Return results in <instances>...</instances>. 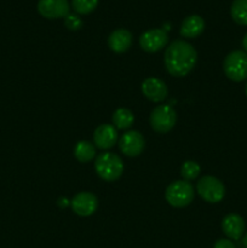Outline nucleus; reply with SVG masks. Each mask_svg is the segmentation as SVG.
I'll use <instances>...</instances> for the list:
<instances>
[{"instance_id": "1", "label": "nucleus", "mask_w": 247, "mask_h": 248, "mask_svg": "<svg viewBox=\"0 0 247 248\" xmlns=\"http://www.w3.org/2000/svg\"><path fill=\"white\" fill-rule=\"evenodd\" d=\"M198 62L196 50L184 40H174L165 51V65L173 77H185Z\"/></svg>"}, {"instance_id": "2", "label": "nucleus", "mask_w": 247, "mask_h": 248, "mask_svg": "<svg viewBox=\"0 0 247 248\" xmlns=\"http://www.w3.org/2000/svg\"><path fill=\"white\" fill-rule=\"evenodd\" d=\"M94 170L103 181L114 182L123 174L124 162L121 157L114 153H102L96 157Z\"/></svg>"}, {"instance_id": "3", "label": "nucleus", "mask_w": 247, "mask_h": 248, "mask_svg": "<svg viewBox=\"0 0 247 248\" xmlns=\"http://www.w3.org/2000/svg\"><path fill=\"white\" fill-rule=\"evenodd\" d=\"M194 196H195V193H194L193 186L184 179L172 182L165 191V198L169 205L176 208L190 205L191 201L194 200Z\"/></svg>"}, {"instance_id": "4", "label": "nucleus", "mask_w": 247, "mask_h": 248, "mask_svg": "<svg viewBox=\"0 0 247 248\" xmlns=\"http://www.w3.org/2000/svg\"><path fill=\"white\" fill-rule=\"evenodd\" d=\"M223 70L232 81H244L247 79V53L240 50L230 52L224 58Z\"/></svg>"}, {"instance_id": "5", "label": "nucleus", "mask_w": 247, "mask_h": 248, "mask_svg": "<svg viewBox=\"0 0 247 248\" xmlns=\"http://www.w3.org/2000/svg\"><path fill=\"white\" fill-rule=\"evenodd\" d=\"M150 126L155 132L166 133L174 127L177 113L170 104H161L153 109L149 118Z\"/></svg>"}, {"instance_id": "6", "label": "nucleus", "mask_w": 247, "mask_h": 248, "mask_svg": "<svg viewBox=\"0 0 247 248\" xmlns=\"http://www.w3.org/2000/svg\"><path fill=\"white\" fill-rule=\"evenodd\" d=\"M196 191L206 202L217 203L224 198L225 186L216 177L203 176L196 183Z\"/></svg>"}, {"instance_id": "7", "label": "nucleus", "mask_w": 247, "mask_h": 248, "mask_svg": "<svg viewBox=\"0 0 247 248\" xmlns=\"http://www.w3.org/2000/svg\"><path fill=\"white\" fill-rule=\"evenodd\" d=\"M169 35L165 29L155 28L144 31L139 38V45L145 52L154 53L162 50L167 45Z\"/></svg>"}, {"instance_id": "8", "label": "nucleus", "mask_w": 247, "mask_h": 248, "mask_svg": "<svg viewBox=\"0 0 247 248\" xmlns=\"http://www.w3.org/2000/svg\"><path fill=\"white\" fill-rule=\"evenodd\" d=\"M145 145L144 137L138 131H127L119 140V148L126 156H138L143 152Z\"/></svg>"}, {"instance_id": "9", "label": "nucleus", "mask_w": 247, "mask_h": 248, "mask_svg": "<svg viewBox=\"0 0 247 248\" xmlns=\"http://www.w3.org/2000/svg\"><path fill=\"white\" fill-rule=\"evenodd\" d=\"M70 5L68 0H39L38 11L48 19L63 18L69 14Z\"/></svg>"}, {"instance_id": "10", "label": "nucleus", "mask_w": 247, "mask_h": 248, "mask_svg": "<svg viewBox=\"0 0 247 248\" xmlns=\"http://www.w3.org/2000/svg\"><path fill=\"white\" fill-rule=\"evenodd\" d=\"M70 206L77 216L87 217V216H91L96 212L97 207H98V200H97L94 194L89 193V191H82V193L77 194L72 199Z\"/></svg>"}, {"instance_id": "11", "label": "nucleus", "mask_w": 247, "mask_h": 248, "mask_svg": "<svg viewBox=\"0 0 247 248\" xmlns=\"http://www.w3.org/2000/svg\"><path fill=\"white\" fill-rule=\"evenodd\" d=\"M93 140L94 145L102 150H107L113 148L118 142V132H116L115 127L109 124H103L99 125L98 127L94 130L93 133Z\"/></svg>"}, {"instance_id": "12", "label": "nucleus", "mask_w": 247, "mask_h": 248, "mask_svg": "<svg viewBox=\"0 0 247 248\" xmlns=\"http://www.w3.org/2000/svg\"><path fill=\"white\" fill-rule=\"evenodd\" d=\"M245 220L236 213H229L222 220V230L229 240H240L245 234Z\"/></svg>"}, {"instance_id": "13", "label": "nucleus", "mask_w": 247, "mask_h": 248, "mask_svg": "<svg viewBox=\"0 0 247 248\" xmlns=\"http://www.w3.org/2000/svg\"><path fill=\"white\" fill-rule=\"evenodd\" d=\"M142 92L149 101L159 103L167 97V86L157 78H148L143 81Z\"/></svg>"}, {"instance_id": "14", "label": "nucleus", "mask_w": 247, "mask_h": 248, "mask_svg": "<svg viewBox=\"0 0 247 248\" xmlns=\"http://www.w3.org/2000/svg\"><path fill=\"white\" fill-rule=\"evenodd\" d=\"M132 45V34L127 29H116L108 38V46L113 52L124 53Z\"/></svg>"}, {"instance_id": "15", "label": "nucleus", "mask_w": 247, "mask_h": 248, "mask_svg": "<svg viewBox=\"0 0 247 248\" xmlns=\"http://www.w3.org/2000/svg\"><path fill=\"white\" fill-rule=\"evenodd\" d=\"M205 31V21L198 15H191L183 19L181 24L179 33L183 38L193 39L198 38Z\"/></svg>"}, {"instance_id": "16", "label": "nucleus", "mask_w": 247, "mask_h": 248, "mask_svg": "<svg viewBox=\"0 0 247 248\" xmlns=\"http://www.w3.org/2000/svg\"><path fill=\"white\" fill-rule=\"evenodd\" d=\"M74 156L82 164L90 162L96 156V148L89 140H80L74 147Z\"/></svg>"}, {"instance_id": "17", "label": "nucleus", "mask_w": 247, "mask_h": 248, "mask_svg": "<svg viewBox=\"0 0 247 248\" xmlns=\"http://www.w3.org/2000/svg\"><path fill=\"white\" fill-rule=\"evenodd\" d=\"M111 119H113L114 126L119 128V130H127V128H130L132 126L133 120H135L132 111L126 108L116 109Z\"/></svg>"}, {"instance_id": "18", "label": "nucleus", "mask_w": 247, "mask_h": 248, "mask_svg": "<svg viewBox=\"0 0 247 248\" xmlns=\"http://www.w3.org/2000/svg\"><path fill=\"white\" fill-rule=\"evenodd\" d=\"M232 18L240 26H247V0H234L230 7Z\"/></svg>"}, {"instance_id": "19", "label": "nucleus", "mask_w": 247, "mask_h": 248, "mask_svg": "<svg viewBox=\"0 0 247 248\" xmlns=\"http://www.w3.org/2000/svg\"><path fill=\"white\" fill-rule=\"evenodd\" d=\"M98 5V0H72V7L77 15H89Z\"/></svg>"}, {"instance_id": "20", "label": "nucleus", "mask_w": 247, "mask_h": 248, "mask_svg": "<svg viewBox=\"0 0 247 248\" xmlns=\"http://www.w3.org/2000/svg\"><path fill=\"white\" fill-rule=\"evenodd\" d=\"M200 165L195 161H185L183 165H182V169H181V176L183 177L184 181H193L195 179L196 177L200 174Z\"/></svg>"}, {"instance_id": "21", "label": "nucleus", "mask_w": 247, "mask_h": 248, "mask_svg": "<svg viewBox=\"0 0 247 248\" xmlns=\"http://www.w3.org/2000/svg\"><path fill=\"white\" fill-rule=\"evenodd\" d=\"M64 26L70 31H79L82 27V19L77 14H68L64 17Z\"/></svg>"}, {"instance_id": "22", "label": "nucleus", "mask_w": 247, "mask_h": 248, "mask_svg": "<svg viewBox=\"0 0 247 248\" xmlns=\"http://www.w3.org/2000/svg\"><path fill=\"white\" fill-rule=\"evenodd\" d=\"M213 248H236L235 247L234 242L230 241L229 239H220L218 241H216V244L213 245Z\"/></svg>"}, {"instance_id": "23", "label": "nucleus", "mask_w": 247, "mask_h": 248, "mask_svg": "<svg viewBox=\"0 0 247 248\" xmlns=\"http://www.w3.org/2000/svg\"><path fill=\"white\" fill-rule=\"evenodd\" d=\"M57 205L60 206V207L64 208V207H67V206H69V205H70V201L68 200V199H65V198H61L60 200H58Z\"/></svg>"}, {"instance_id": "24", "label": "nucleus", "mask_w": 247, "mask_h": 248, "mask_svg": "<svg viewBox=\"0 0 247 248\" xmlns=\"http://www.w3.org/2000/svg\"><path fill=\"white\" fill-rule=\"evenodd\" d=\"M242 47H244L245 52H246V53H247V33H246V34H245L244 39H242Z\"/></svg>"}, {"instance_id": "25", "label": "nucleus", "mask_w": 247, "mask_h": 248, "mask_svg": "<svg viewBox=\"0 0 247 248\" xmlns=\"http://www.w3.org/2000/svg\"><path fill=\"white\" fill-rule=\"evenodd\" d=\"M242 245H244L245 248H247V232H246V234H245L244 239H242Z\"/></svg>"}, {"instance_id": "26", "label": "nucleus", "mask_w": 247, "mask_h": 248, "mask_svg": "<svg viewBox=\"0 0 247 248\" xmlns=\"http://www.w3.org/2000/svg\"><path fill=\"white\" fill-rule=\"evenodd\" d=\"M245 93H246V96H247V84H246V87H245Z\"/></svg>"}]
</instances>
